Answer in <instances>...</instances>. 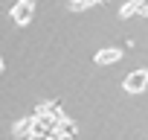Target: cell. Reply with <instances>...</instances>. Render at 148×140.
Segmentation results:
<instances>
[{"mask_svg":"<svg viewBox=\"0 0 148 140\" xmlns=\"http://www.w3.org/2000/svg\"><path fill=\"white\" fill-rule=\"evenodd\" d=\"M122 18H131V15H139V0H128V3L122 6V12H119Z\"/></svg>","mask_w":148,"mask_h":140,"instance_id":"cell-6","label":"cell"},{"mask_svg":"<svg viewBox=\"0 0 148 140\" xmlns=\"http://www.w3.org/2000/svg\"><path fill=\"white\" fill-rule=\"evenodd\" d=\"M32 123H35V117H21L12 125V134L15 137H32Z\"/></svg>","mask_w":148,"mask_h":140,"instance_id":"cell-4","label":"cell"},{"mask_svg":"<svg viewBox=\"0 0 148 140\" xmlns=\"http://www.w3.org/2000/svg\"><path fill=\"white\" fill-rule=\"evenodd\" d=\"M122 88H125V94H142L148 88V70L139 67V70H134V73H128L125 82H122Z\"/></svg>","mask_w":148,"mask_h":140,"instance_id":"cell-2","label":"cell"},{"mask_svg":"<svg viewBox=\"0 0 148 140\" xmlns=\"http://www.w3.org/2000/svg\"><path fill=\"white\" fill-rule=\"evenodd\" d=\"M139 15H148V0H139Z\"/></svg>","mask_w":148,"mask_h":140,"instance_id":"cell-7","label":"cell"},{"mask_svg":"<svg viewBox=\"0 0 148 140\" xmlns=\"http://www.w3.org/2000/svg\"><path fill=\"white\" fill-rule=\"evenodd\" d=\"M96 3H102V0H70V9L73 12H82V9H87V6H96Z\"/></svg>","mask_w":148,"mask_h":140,"instance_id":"cell-5","label":"cell"},{"mask_svg":"<svg viewBox=\"0 0 148 140\" xmlns=\"http://www.w3.org/2000/svg\"><path fill=\"white\" fill-rule=\"evenodd\" d=\"M119 58H122V50H116V47H102V50H96V53H93V64H96V67L116 64Z\"/></svg>","mask_w":148,"mask_h":140,"instance_id":"cell-3","label":"cell"},{"mask_svg":"<svg viewBox=\"0 0 148 140\" xmlns=\"http://www.w3.org/2000/svg\"><path fill=\"white\" fill-rule=\"evenodd\" d=\"M9 18H12V24H18V26L32 24V18H35V0H18V3L9 9Z\"/></svg>","mask_w":148,"mask_h":140,"instance_id":"cell-1","label":"cell"},{"mask_svg":"<svg viewBox=\"0 0 148 140\" xmlns=\"http://www.w3.org/2000/svg\"><path fill=\"white\" fill-rule=\"evenodd\" d=\"M3 67H6V64H3V58H0V73H3Z\"/></svg>","mask_w":148,"mask_h":140,"instance_id":"cell-8","label":"cell"}]
</instances>
